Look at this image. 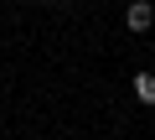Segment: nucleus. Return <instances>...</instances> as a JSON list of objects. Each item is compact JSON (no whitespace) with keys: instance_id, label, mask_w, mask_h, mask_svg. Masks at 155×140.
I'll list each match as a JSON object with an SVG mask.
<instances>
[{"instance_id":"1","label":"nucleus","mask_w":155,"mask_h":140,"mask_svg":"<svg viewBox=\"0 0 155 140\" xmlns=\"http://www.w3.org/2000/svg\"><path fill=\"white\" fill-rule=\"evenodd\" d=\"M124 26L129 31H150L155 26V5H150V0H134V5L124 11Z\"/></svg>"},{"instance_id":"2","label":"nucleus","mask_w":155,"mask_h":140,"mask_svg":"<svg viewBox=\"0 0 155 140\" xmlns=\"http://www.w3.org/2000/svg\"><path fill=\"white\" fill-rule=\"evenodd\" d=\"M134 99L140 104H155V73H134Z\"/></svg>"}]
</instances>
